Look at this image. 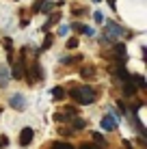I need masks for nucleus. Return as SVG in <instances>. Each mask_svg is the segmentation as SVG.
<instances>
[{
  "instance_id": "11",
  "label": "nucleus",
  "mask_w": 147,
  "mask_h": 149,
  "mask_svg": "<svg viewBox=\"0 0 147 149\" xmlns=\"http://www.w3.org/2000/svg\"><path fill=\"white\" fill-rule=\"evenodd\" d=\"M76 112H78V110H76L74 106H67V108H65V112H63V117H76Z\"/></svg>"
},
{
  "instance_id": "16",
  "label": "nucleus",
  "mask_w": 147,
  "mask_h": 149,
  "mask_svg": "<svg viewBox=\"0 0 147 149\" xmlns=\"http://www.w3.org/2000/svg\"><path fill=\"white\" fill-rule=\"evenodd\" d=\"M50 45H52V35H48V37H45V41H43V50H48Z\"/></svg>"
},
{
  "instance_id": "19",
  "label": "nucleus",
  "mask_w": 147,
  "mask_h": 149,
  "mask_svg": "<svg viewBox=\"0 0 147 149\" xmlns=\"http://www.w3.org/2000/svg\"><path fill=\"white\" fill-rule=\"evenodd\" d=\"M41 9H43V11H45V13H48V11H50V9H52V4H50V2H45V4H43V7H41Z\"/></svg>"
},
{
  "instance_id": "21",
  "label": "nucleus",
  "mask_w": 147,
  "mask_h": 149,
  "mask_svg": "<svg viewBox=\"0 0 147 149\" xmlns=\"http://www.w3.org/2000/svg\"><path fill=\"white\" fill-rule=\"evenodd\" d=\"M93 2H100V0H93Z\"/></svg>"
},
{
  "instance_id": "12",
  "label": "nucleus",
  "mask_w": 147,
  "mask_h": 149,
  "mask_svg": "<svg viewBox=\"0 0 147 149\" xmlns=\"http://www.w3.org/2000/svg\"><path fill=\"white\" fill-rule=\"evenodd\" d=\"M52 149H74V145H69V143H54Z\"/></svg>"
},
{
  "instance_id": "20",
  "label": "nucleus",
  "mask_w": 147,
  "mask_h": 149,
  "mask_svg": "<svg viewBox=\"0 0 147 149\" xmlns=\"http://www.w3.org/2000/svg\"><path fill=\"white\" fill-rule=\"evenodd\" d=\"M80 149H95L93 145H87V143H84V145H80Z\"/></svg>"
},
{
  "instance_id": "6",
  "label": "nucleus",
  "mask_w": 147,
  "mask_h": 149,
  "mask_svg": "<svg viewBox=\"0 0 147 149\" xmlns=\"http://www.w3.org/2000/svg\"><path fill=\"white\" fill-rule=\"evenodd\" d=\"M123 95H125V97H134V95H136V86H134L130 80L123 84Z\"/></svg>"
},
{
  "instance_id": "7",
  "label": "nucleus",
  "mask_w": 147,
  "mask_h": 149,
  "mask_svg": "<svg viewBox=\"0 0 147 149\" xmlns=\"http://www.w3.org/2000/svg\"><path fill=\"white\" fill-rule=\"evenodd\" d=\"M9 104H11L13 108H17V110H20V108L24 106V100H22V95H13L11 100H9Z\"/></svg>"
},
{
  "instance_id": "17",
  "label": "nucleus",
  "mask_w": 147,
  "mask_h": 149,
  "mask_svg": "<svg viewBox=\"0 0 147 149\" xmlns=\"http://www.w3.org/2000/svg\"><path fill=\"white\" fill-rule=\"evenodd\" d=\"M59 17H61V15H59V13H54V15H52V17H50V22H48V24H45V28H48V26H52V24H54V22H56V19H59Z\"/></svg>"
},
{
  "instance_id": "4",
  "label": "nucleus",
  "mask_w": 147,
  "mask_h": 149,
  "mask_svg": "<svg viewBox=\"0 0 147 149\" xmlns=\"http://www.w3.org/2000/svg\"><path fill=\"white\" fill-rule=\"evenodd\" d=\"M28 76H30L28 82H37V80H41V78H43V71H41V67H39L37 63H35L33 67L28 69Z\"/></svg>"
},
{
  "instance_id": "10",
  "label": "nucleus",
  "mask_w": 147,
  "mask_h": 149,
  "mask_svg": "<svg viewBox=\"0 0 147 149\" xmlns=\"http://www.w3.org/2000/svg\"><path fill=\"white\" fill-rule=\"evenodd\" d=\"M52 97H54V100H63V97H65V91L61 89V86H54V89H52Z\"/></svg>"
},
{
  "instance_id": "18",
  "label": "nucleus",
  "mask_w": 147,
  "mask_h": 149,
  "mask_svg": "<svg viewBox=\"0 0 147 149\" xmlns=\"http://www.w3.org/2000/svg\"><path fill=\"white\" fill-rule=\"evenodd\" d=\"M76 45H78V39H69L67 41V48H76Z\"/></svg>"
},
{
  "instance_id": "8",
  "label": "nucleus",
  "mask_w": 147,
  "mask_h": 149,
  "mask_svg": "<svg viewBox=\"0 0 147 149\" xmlns=\"http://www.w3.org/2000/svg\"><path fill=\"white\" fill-rule=\"evenodd\" d=\"M80 74H82V78H95V67H91V65H87V67H82V71H80Z\"/></svg>"
},
{
  "instance_id": "5",
  "label": "nucleus",
  "mask_w": 147,
  "mask_h": 149,
  "mask_svg": "<svg viewBox=\"0 0 147 149\" xmlns=\"http://www.w3.org/2000/svg\"><path fill=\"white\" fill-rule=\"evenodd\" d=\"M115 54H117L119 63H123V61H125V45L123 43H117V45H115Z\"/></svg>"
},
{
  "instance_id": "14",
  "label": "nucleus",
  "mask_w": 147,
  "mask_h": 149,
  "mask_svg": "<svg viewBox=\"0 0 147 149\" xmlns=\"http://www.w3.org/2000/svg\"><path fill=\"white\" fill-rule=\"evenodd\" d=\"M108 33H115V35H119V33H121V28L117 26V24H113V22H110V24H108Z\"/></svg>"
},
{
  "instance_id": "13",
  "label": "nucleus",
  "mask_w": 147,
  "mask_h": 149,
  "mask_svg": "<svg viewBox=\"0 0 147 149\" xmlns=\"http://www.w3.org/2000/svg\"><path fill=\"white\" fill-rule=\"evenodd\" d=\"M93 141H98V143H100V145H102V147L106 145V141H104V136H102V134H100V132H93Z\"/></svg>"
},
{
  "instance_id": "2",
  "label": "nucleus",
  "mask_w": 147,
  "mask_h": 149,
  "mask_svg": "<svg viewBox=\"0 0 147 149\" xmlns=\"http://www.w3.org/2000/svg\"><path fill=\"white\" fill-rule=\"evenodd\" d=\"M33 136H35L33 127H24V130L20 132V145H22V147L30 145V141H33Z\"/></svg>"
},
{
  "instance_id": "15",
  "label": "nucleus",
  "mask_w": 147,
  "mask_h": 149,
  "mask_svg": "<svg viewBox=\"0 0 147 149\" xmlns=\"http://www.w3.org/2000/svg\"><path fill=\"white\" fill-rule=\"evenodd\" d=\"M84 127V121L82 119H74V130H82Z\"/></svg>"
},
{
  "instance_id": "9",
  "label": "nucleus",
  "mask_w": 147,
  "mask_h": 149,
  "mask_svg": "<svg viewBox=\"0 0 147 149\" xmlns=\"http://www.w3.org/2000/svg\"><path fill=\"white\" fill-rule=\"evenodd\" d=\"M13 78H15V80H20V78H24V67H22V63H17V65H13Z\"/></svg>"
},
{
  "instance_id": "1",
  "label": "nucleus",
  "mask_w": 147,
  "mask_h": 149,
  "mask_svg": "<svg viewBox=\"0 0 147 149\" xmlns=\"http://www.w3.org/2000/svg\"><path fill=\"white\" fill-rule=\"evenodd\" d=\"M72 97L78 104H93L95 102V91L91 86H76L72 91Z\"/></svg>"
},
{
  "instance_id": "3",
  "label": "nucleus",
  "mask_w": 147,
  "mask_h": 149,
  "mask_svg": "<svg viewBox=\"0 0 147 149\" xmlns=\"http://www.w3.org/2000/svg\"><path fill=\"white\" fill-rule=\"evenodd\" d=\"M102 127L106 132H113V130H117V119H115L113 115H106L104 119H102Z\"/></svg>"
}]
</instances>
